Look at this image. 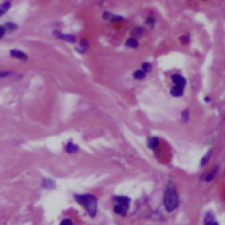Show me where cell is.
Instances as JSON below:
<instances>
[{
	"label": "cell",
	"mask_w": 225,
	"mask_h": 225,
	"mask_svg": "<svg viewBox=\"0 0 225 225\" xmlns=\"http://www.w3.org/2000/svg\"><path fill=\"white\" fill-rule=\"evenodd\" d=\"M112 21H120V20H122L123 18L121 17V16H116V15H112V17L110 19Z\"/></svg>",
	"instance_id": "obj_24"
},
{
	"label": "cell",
	"mask_w": 225,
	"mask_h": 225,
	"mask_svg": "<svg viewBox=\"0 0 225 225\" xmlns=\"http://www.w3.org/2000/svg\"><path fill=\"white\" fill-rule=\"evenodd\" d=\"M204 225H219V223L215 219V216L213 215V213L208 212L204 218Z\"/></svg>",
	"instance_id": "obj_6"
},
{
	"label": "cell",
	"mask_w": 225,
	"mask_h": 225,
	"mask_svg": "<svg viewBox=\"0 0 225 225\" xmlns=\"http://www.w3.org/2000/svg\"><path fill=\"white\" fill-rule=\"evenodd\" d=\"M126 46H128L129 48H132V49H137V47L139 46V42L136 38H129L126 41Z\"/></svg>",
	"instance_id": "obj_13"
},
{
	"label": "cell",
	"mask_w": 225,
	"mask_h": 225,
	"mask_svg": "<svg viewBox=\"0 0 225 225\" xmlns=\"http://www.w3.org/2000/svg\"><path fill=\"white\" fill-rule=\"evenodd\" d=\"M204 100H205L206 102H210V100H211V99H210V98L209 97H205L204 98Z\"/></svg>",
	"instance_id": "obj_28"
},
{
	"label": "cell",
	"mask_w": 225,
	"mask_h": 225,
	"mask_svg": "<svg viewBox=\"0 0 225 225\" xmlns=\"http://www.w3.org/2000/svg\"><path fill=\"white\" fill-rule=\"evenodd\" d=\"M216 172H217V169H215L213 172H211L209 174H207V176H206V178H205V180L207 181V182H210V181L215 178V176H216Z\"/></svg>",
	"instance_id": "obj_19"
},
{
	"label": "cell",
	"mask_w": 225,
	"mask_h": 225,
	"mask_svg": "<svg viewBox=\"0 0 225 225\" xmlns=\"http://www.w3.org/2000/svg\"><path fill=\"white\" fill-rule=\"evenodd\" d=\"M55 35L56 37H58L59 39H61L62 40H66L68 42H71V43H74L76 42V37L73 35H67V34H62L60 32H55Z\"/></svg>",
	"instance_id": "obj_5"
},
{
	"label": "cell",
	"mask_w": 225,
	"mask_h": 225,
	"mask_svg": "<svg viewBox=\"0 0 225 225\" xmlns=\"http://www.w3.org/2000/svg\"><path fill=\"white\" fill-rule=\"evenodd\" d=\"M113 199H114V201H115V202H117L118 205H121V206H122L125 208L128 209L129 203H130V198H128L127 196H121V195H119V196H115Z\"/></svg>",
	"instance_id": "obj_3"
},
{
	"label": "cell",
	"mask_w": 225,
	"mask_h": 225,
	"mask_svg": "<svg viewBox=\"0 0 225 225\" xmlns=\"http://www.w3.org/2000/svg\"><path fill=\"white\" fill-rule=\"evenodd\" d=\"M76 201L84 207L88 212L91 217H95L97 214L98 200L97 198L91 194H75L74 195Z\"/></svg>",
	"instance_id": "obj_1"
},
{
	"label": "cell",
	"mask_w": 225,
	"mask_h": 225,
	"mask_svg": "<svg viewBox=\"0 0 225 225\" xmlns=\"http://www.w3.org/2000/svg\"><path fill=\"white\" fill-rule=\"evenodd\" d=\"M56 186V182L50 179H44L42 180V187L45 189H53Z\"/></svg>",
	"instance_id": "obj_10"
},
{
	"label": "cell",
	"mask_w": 225,
	"mask_h": 225,
	"mask_svg": "<svg viewBox=\"0 0 225 225\" xmlns=\"http://www.w3.org/2000/svg\"><path fill=\"white\" fill-rule=\"evenodd\" d=\"M114 212H115V214L119 215V216H125L126 215H127L128 209H127V208H125L124 207H122V206H121V205L116 204L115 207H114Z\"/></svg>",
	"instance_id": "obj_11"
},
{
	"label": "cell",
	"mask_w": 225,
	"mask_h": 225,
	"mask_svg": "<svg viewBox=\"0 0 225 225\" xmlns=\"http://www.w3.org/2000/svg\"><path fill=\"white\" fill-rule=\"evenodd\" d=\"M155 23H156V19L154 18H152V17H149L146 19V24L149 25L151 27H154Z\"/></svg>",
	"instance_id": "obj_20"
},
{
	"label": "cell",
	"mask_w": 225,
	"mask_h": 225,
	"mask_svg": "<svg viewBox=\"0 0 225 225\" xmlns=\"http://www.w3.org/2000/svg\"><path fill=\"white\" fill-rule=\"evenodd\" d=\"M133 77H134V78H136V79H143V78H145L146 73L143 71H142V70H137V71H136L133 73Z\"/></svg>",
	"instance_id": "obj_14"
},
{
	"label": "cell",
	"mask_w": 225,
	"mask_h": 225,
	"mask_svg": "<svg viewBox=\"0 0 225 225\" xmlns=\"http://www.w3.org/2000/svg\"><path fill=\"white\" fill-rule=\"evenodd\" d=\"M112 17V14H110L109 13H104V15H103V18L105 19H109Z\"/></svg>",
	"instance_id": "obj_27"
},
{
	"label": "cell",
	"mask_w": 225,
	"mask_h": 225,
	"mask_svg": "<svg viewBox=\"0 0 225 225\" xmlns=\"http://www.w3.org/2000/svg\"><path fill=\"white\" fill-rule=\"evenodd\" d=\"M59 225H73V222H72V221H71V219L66 218V219H63V220L60 222V224Z\"/></svg>",
	"instance_id": "obj_21"
},
{
	"label": "cell",
	"mask_w": 225,
	"mask_h": 225,
	"mask_svg": "<svg viewBox=\"0 0 225 225\" xmlns=\"http://www.w3.org/2000/svg\"><path fill=\"white\" fill-rule=\"evenodd\" d=\"M65 150H66V152H68V153H75L77 151H78L79 147L77 144H75V143H73L72 142H70L67 143Z\"/></svg>",
	"instance_id": "obj_12"
},
{
	"label": "cell",
	"mask_w": 225,
	"mask_h": 225,
	"mask_svg": "<svg viewBox=\"0 0 225 225\" xmlns=\"http://www.w3.org/2000/svg\"><path fill=\"white\" fill-rule=\"evenodd\" d=\"M9 75V72L8 71H0V78H5Z\"/></svg>",
	"instance_id": "obj_26"
},
{
	"label": "cell",
	"mask_w": 225,
	"mask_h": 225,
	"mask_svg": "<svg viewBox=\"0 0 225 225\" xmlns=\"http://www.w3.org/2000/svg\"><path fill=\"white\" fill-rule=\"evenodd\" d=\"M159 145V139L158 137H150L148 140H147V146L148 148H150V150H155Z\"/></svg>",
	"instance_id": "obj_7"
},
{
	"label": "cell",
	"mask_w": 225,
	"mask_h": 225,
	"mask_svg": "<svg viewBox=\"0 0 225 225\" xmlns=\"http://www.w3.org/2000/svg\"><path fill=\"white\" fill-rule=\"evenodd\" d=\"M152 69V65L150 62H143L142 65V71H143L145 73L147 72H150Z\"/></svg>",
	"instance_id": "obj_16"
},
{
	"label": "cell",
	"mask_w": 225,
	"mask_h": 225,
	"mask_svg": "<svg viewBox=\"0 0 225 225\" xmlns=\"http://www.w3.org/2000/svg\"><path fill=\"white\" fill-rule=\"evenodd\" d=\"M181 118H182V121L183 122H187L189 120V111L188 109H185L182 112L181 114Z\"/></svg>",
	"instance_id": "obj_17"
},
{
	"label": "cell",
	"mask_w": 225,
	"mask_h": 225,
	"mask_svg": "<svg viewBox=\"0 0 225 225\" xmlns=\"http://www.w3.org/2000/svg\"><path fill=\"white\" fill-rule=\"evenodd\" d=\"M5 27H7L9 30H14V29H16L17 28V25H15L13 23L10 22V23H7L6 25H5Z\"/></svg>",
	"instance_id": "obj_22"
},
{
	"label": "cell",
	"mask_w": 225,
	"mask_h": 225,
	"mask_svg": "<svg viewBox=\"0 0 225 225\" xmlns=\"http://www.w3.org/2000/svg\"><path fill=\"white\" fill-rule=\"evenodd\" d=\"M183 89L180 86H178V85H174L171 88L170 93L172 94L173 97H180L183 94Z\"/></svg>",
	"instance_id": "obj_9"
},
{
	"label": "cell",
	"mask_w": 225,
	"mask_h": 225,
	"mask_svg": "<svg viewBox=\"0 0 225 225\" xmlns=\"http://www.w3.org/2000/svg\"><path fill=\"white\" fill-rule=\"evenodd\" d=\"M210 154H211V150H209L207 154L203 157L202 159H201V166H204V165H206V164H207V162H208V160H209V158H210Z\"/></svg>",
	"instance_id": "obj_18"
},
{
	"label": "cell",
	"mask_w": 225,
	"mask_h": 225,
	"mask_svg": "<svg viewBox=\"0 0 225 225\" xmlns=\"http://www.w3.org/2000/svg\"><path fill=\"white\" fill-rule=\"evenodd\" d=\"M172 80L175 85L180 86L182 88H184L186 85V80H185V78L183 76L179 75V74H173L172 76Z\"/></svg>",
	"instance_id": "obj_4"
},
{
	"label": "cell",
	"mask_w": 225,
	"mask_h": 225,
	"mask_svg": "<svg viewBox=\"0 0 225 225\" xmlns=\"http://www.w3.org/2000/svg\"><path fill=\"white\" fill-rule=\"evenodd\" d=\"M179 195L173 185H168L163 194V205L167 212H172L179 207Z\"/></svg>",
	"instance_id": "obj_2"
},
{
	"label": "cell",
	"mask_w": 225,
	"mask_h": 225,
	"mask_svg": "<svg viewBox=\"0 0 225 225\" xmlns=\"http://www.w3.org/2000/svg\"><path fill=\"white\" fill-rule=\"evenodd\" d=\"M11 56L13 57L18 58V59H20V60H27L28 59L27 54H25L24 52L20 51V50H18V49H12L11 50Z\"/></svg>",
	"instance_id": "obj_8"
},
{
	"label": "cell",
	"mask_w": 225,
	"mask_h": 225,
	"mask_svg": "<svg viewBox=\"0 0 225 225\" xmlns=\"http://www.w3.org/2000/svg\"><path fill=\"white\" fill-rule=\"evenodd\" d=\"M5 35V27L0 26V38H2Z\"/></svg>",
	"instance_id": "obj_25"
},
{
	"label": "cell",
	"mask_w": 225,
	"mask_h": 225,
	"mask_svg": "<svg viewBox=\"0 0 225 225\" xmlns=\"http://www.w3.org/2000/svg\"><path fill=\"white\" fill-rule=\"evenodd\" d=\"M142 32H143V29H142V28H141V27H137V28L134 30V33H135V35H136L137 36L142 35Z\"/></svg>",
	"instance_id": "obj_23"
},
{
	"label": "cell",
	"mask_w": 225,
	"mask_h": 225,
	"mask_svg": "<svg viewBox=\"0 0 225 225\" xmlns=\"http://www.w3.org/2000/svg\"><path fill=\"white\" fill-rule=\"evenodd\" d=\"M10 7H11V2H5L4 4L0 5V17L4 15V13H5L10 9Z\"/></svg>",
	"instance_id": "obj_15"
}]
</instances>
